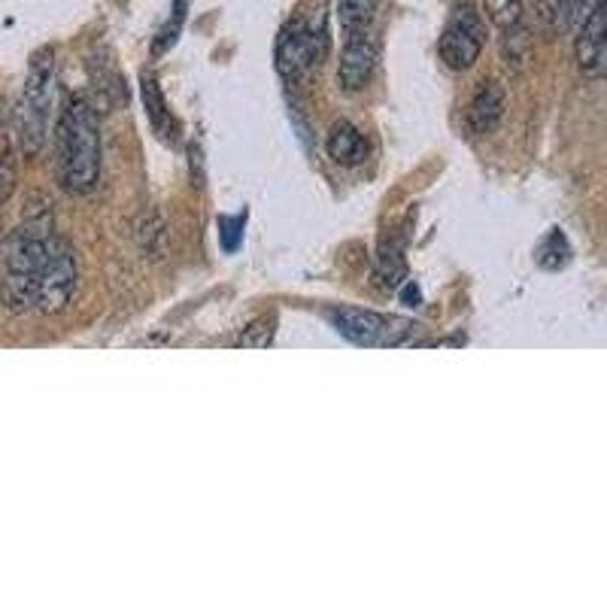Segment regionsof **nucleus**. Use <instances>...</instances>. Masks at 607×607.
<instances>
[{
    "instance_id": "20",
    "label": "nucleus",
    "mask_w": 607,
    "mask_h": 607,
    "mask_svg": "<svg viewBox=\"0 0 607 607\" xmlns=\"http://www.w3.org/2000/svg\"><path fill=\"white\" fill-rule=\"evenodd\" d=\"M243 228H247V210L238 216H219V243L225 252H238L243 243Z\"/></svg>"
},
{
    "instance_id": "5",
    "label": "nucleus",
    "mask_w": 607,
    "mask_h": 607,
    "mask_svg": "<svg viewBox=\"0 0 607 607\" xmlns=\"http://www.w3.org/2000/svg\"><path fill=\"white\" fill-rule=\"evenodd\" d=\"M325 317L341 337L356 346H408L420 334V325L413 319L386 317L356 307H331Z\"/></svg>"
},
{
    "instance_id": "18",
    "label": "nucleus",
    "mask_w": 607,
    "mask_h": 607,
    "mask_svg": "<svg viewBox=\"0 0 607 607\" xmlns=\"http://www.w3.org/2000/svg\"><path fill=\"white\" fill-rule=\"evenodd\" d=\"M274 331H277V319L262 317L250 322L247 329L240 331V337L234 341V346H243V350H262L274 341Z\"/></svg>"
},
{
    "instance_id": "23",
    "label": "nucleus",
    "mask_w": 607,
    "mask_h": 607,
    "mask_svg": "<svg viewBox=\"0 0 607 607\" xmlns=\"http://www.w3.org/2000/svg\"><path fill=\"white\" fill-rule=\"evenodd\" d=\"M401 286H404V289H401V301L408 304V307H420V304H423V289H420L413 279H404Z\"/></svg>"
},
{
    "instance_id": "17",
    "label": "nucleus",
    "mask_w": 607,
    "mask_h": 607,
    "mask_svg": "<svg viewBox=\"0 0 607 607\" xmlns=\"http://www.w3.org/2000/svg\"><path fill=\"white\" fill-rule=\"evenodd\" d=\"M571 262V247H568L565 234L553 228L547 238L541 240V247H538V264L547 267V271H559V267H565Z\"/></svg>"
},
{
    "instance_id": "2",
    "label": "nucleus",
    "mask_w": 607,
    "mask_h": 607,
    "mask_svg": "<svg viewBox=\"0 0 607 607\" xmlns=\"http://www.w3.org/2000/svg\"><path fill=\"white\" fill-rule=\"evenodd\" d=\"M55 101V49L43 46L31 55L22 98L15 104V140L25 159L41 156L49 137V113Z\"/></svg>"
},
{
    "instance_id": "4",
    "label": "nucleus",
    "mask_w": 607,
    "mask_h": 607,
    "mask_svg": "<svg viewBox=\"0 0 607 607\" xmlns=\"http://www.w3.org/2000/svg\"><path fill=\"white\" fill-rule=\"evenodd\" d=\"M329 53V27H325V10L317 3V13L295 15L277 37V70L283 80L298 82L310 70L322 65Z\"/></svg>"
},
{
    "instance_id": "16",
    "label": "nucleus",
    "mask_w": 607,
    "mask_h": 607,
    "mask_svg": "<svg viewBox=\"0 0 607 607\" xmlns=\"http://www.w3.org/2000/svg\"><path fill=\"white\" fill-rule=\"evenodd\" d=\"M377 7H380V0H337V22L344 27V34L370 27Z\"/></svg>"
},
{
    "instance_id": "14",
    "label": "nucleus",
    "mask_w": 607,
    "mask_h": 607,
    "mask_svg": "<svg viewBox=\"0 0 607 607\" xmlns=\"http://www.w3.org/2000/svg\"><path fill=\"white\" fill-rule=\"evenodd\" d=\"M89 70H92V82H94V92L98 98L104 101L106 106H116L125 104V80L119 77V70H116V61H113V55L98 53L89 61Z\"/></svg>"
},
{
    "instance_id": "15",
    "label": "nucleus",
    "mask_w": 607,
    "mask_h": 607,
    "mask_svg": "<svg viewBox=\"0 0 607 607\" xmlns=\"http://www.w3.org/2000/svg\"><path fill=\"white\" fill-rule=\"evenodd\" d=\"M374 277L380 283V289H401V283L408 279V262H404V243L401 240H392L380 250Z\"/></svg>"
},
{
    "instance_id": "8",
    "label": "nucleus",
    "mask_w": 607,
    "mask_h": 607,
    "mask_svg": "<svg viewBox=\"0 0 607 607\" xmlns=\"http://www.w3.org/2000/svg\"><path fill=\"white\" fill-rule=\"evenodd\" d=\"M377 61H380V43L370 34V27L346 34L341 65H337V85L344 92H362L377 70Z\"/></svg>"
},
{
    "instance_id": "10",
    "label": "nucleus",
    "mask_w": 607,
    "mask_h": 607,
    "mask_svg": "<svg viewBox=\"0 0 607 607\" xmlns=\"http://www.w3.org/2000/svg\"><path fill=\"white\" fill-rule=\"evenodd\" d=\"M140 98H144L146 119L152 125V131L159 134L161 144H176L180 137V125L173 119V113L168 110V101H164V92H161L159 80L152 73H140Z\"/></svg>"
},
{
    "instance_id": "11",
    "label": "nucleus",
    "mask_w": 607,
    "mask_h": 607,
    "mask_svg": "<svg viewBox=\"0 0 607 607\" xmlns=\"http://www.w3.org/2000/svg\"><path fill=\"white\" fill-rule=\"evenodd\" d=\"M504 104H507V94H504L502 82H483V85L477 89L471 106H468V125H471V131H495V125H499L504 116Z\"/></svg>"
},
{
    "instance_id": "1",
    "label": "nucleus",
    "mask_w": 607,
    "mask_h": 607,
    "mask_svg": "<svg viewBox=\"0 0 607 607\" xmlns=\"http://www.w3.org/2000/svg\"><path fill=\"white\" fill-rule=\"evenodd\" d=\"M58 176L70 195H89L101 180V128L85 98H70L58 119Z\"/></svg>"
},
{
    "instance_id": "21",
    "label": "nucleus",
    "mask_w": 607,
    "mask_h": 607,
    "mask_svg": "<svg viewBox=\"0 0 607 607\" xmlns=\"http://www.w3.org/2000/svg\"><path fill=\"white\" fill-rule=\"evenodd\" d=\"M183 22H185V0H176V3H173V15L168 19V25L159 31V41H156V46H152V53L156 55L168 53L173 43H176V37H180Z\"/></svg>"
},
{
    "instance_id": "22",
    "label": "nucleus",
    "mask_w": 607,
    "mask_h": 607,
    "mask_svg": "<svg viewBox=\"0 0 607 607\" xmlns=\"http://www.w3.org/2000/svg\"><path fill=\"white\" fill-rule=\"evenodd\" d=\"M15 188V161L13 156L3 149L0 152V204H7Z\"/></svg>"
},
{
    "instance_id": "3",
    "label": "nucleus",
    "mask_w": 607,
    "mask_h": 607,
    "mask_svg": "<svg viewBox=\"0 0 607 607\" xmlns=\"http://www.w3.org/2000/svg\"><path fill=\"white\" fill-rule=\"evenodd\" d=\"M49 222H25L15 228L13 240L7 247V267H3V304L13 313H25L37 304V286H41L43 262H46V243H49Z\"/></svg>"
},
{
    "instance_id": "12",
    "label": "nucleus",
    "mask_w": 607,
    "mask_h": 607,
    "mask_svg": "<svg viewBox=\"0 0 607 607\" xmlns=\"http://www.w3.org/2000/svg\"><path fill=\"white\" fill-rule=\"evenodd\" d=\"M325 149H329V159L334 164H344V168H356L368 156L365 134L346 119L334 122V128L329 131V140H325Z\"/></svg>"
},
{
    "instance_id": "9",
    "label": "nucleus",
    "mask_w": 607,
    "mask_h": 607,
    "mask_svg": "<svg viewBox=\"0 0 607 607\" xmlns=\"http://www.w3.org/2000/svg\"><path fill=\"white\" fill-rule=\"evenodd\" d=\"M577 67L586 80H602L607 70V3L598 0L577 27Z\"/></svg>"
},
{
    "instance_id": "13",
    "label": "nucleus",
    "mask_w": 607,
    "mask_h": 607,
    "mask_svg": "<svg viewBox=\"0 0 607 607\" xmlns=\"http://www.w3.org/2000/svg\"><path fill=\"white\" fill-rule=\"evenodd\" d=\"M595 3L598 0H538V15L550 34H568L571 27H581Z\"/></svg>"
},
{
    "instance_id": "6",
    "label": "nucleus",
    "mask_w": 607,
    "mask_h": 607,
    "mask_svg": "<svg viewBox=\"0 0 607 607\" xmlns=\"http://www.w3.org/2000/svg\"><path fill=\"white\" fill-rule=\"evenodd\" d=\"M486 46V22L474 7H456L437 37V53L449 70H468L480 61Z\"/></svg>"
},
{
    "instance_id": "7",
    "label": "nucleus",
    "mask_w": 607,
    "mask_h": 607,
    "mask_svg": "<svg viewBox=\"0 0 607 607\" xmlns=\"http://www.w3.org/2000/svg\"><path fill=\"white\" fill-rule=\"evenodd\" d=\"M77 279H80L77 250L65 238H49L41 286H37V304L43 313H61L77 291Z\"/></svg>"
},
{
    "instance_id": "19",
    "label": "nucleus",
    "mask_w": 607,
    "mask_h": 607,
    "mask_svg": "<svg viewBox=\"0 0 607 607\" xmlns=\"http://www.w3.org/2000/svg\"><path fill=\"white\" fill-rule=\"evenodd\" d=\"M486 13L502 31L519 25L523 22V0H486Z\"/></svg>"
}]
</instances>
